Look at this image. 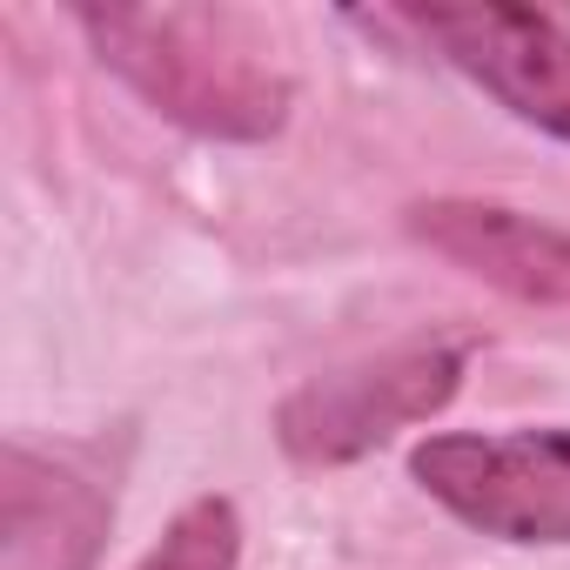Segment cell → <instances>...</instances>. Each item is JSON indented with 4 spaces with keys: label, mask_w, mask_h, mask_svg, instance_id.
<instances>
[{
    "label": "cell",
    "mask_w": 570,
    "mask_h": 570,
    "mask_svg": "<svg viewBox=\"0 0 570 570\" xmlns=\"http://www.w3.org/2000/svg\"><path fill=\"white\" fill-rule=\"evenodd\" d=\"M470 343L456 336H410L370 363L330 370L316 383H303L289 403L275 410V443L296 463L323 470V463H356L376 443H390L410 423H430L436 410H450L456 383H463Z\"/></svg>",
    "instance_id": "7a4b0ae2"
},
{
    "label": "cell",
    "mask_w": 570,
    "mask_h": 570,
    "mask_svg": "<svg viewBox=\"0 0 570 570\" xmlns=\"http://www.w3.org/2000/svg\"><path fill=\"white\" fill-rule=\"evenodd\" d=\"M235 550H242L235 503L228 497H195L135 570H235Z\"/></svg>",
    "instance_id": "52a82bcc"
},
{
    "label": "cell",
    "mask_w": 570,
    "mask_h": 570,
    "mask_svg": "<svg viewBox=\"0 0 570 570\" xmlns=\"http://www.w3.org/2000/svg\"><path fill=\"white\" fill-rule=\"evenodd\" d=\"M115 523V483L75 450H0V570H95Z\"/></svg>",
    "instance_id": "5b68a950"
},
{
    "label": "cell",
    "mask_w": 570,
    "mask_h": 570,
    "mask_svg": "<svg viewBox=\"0 0 570 570\" xmlns=\"http://www.w3.org/2000/svg\"><path fill=\"white\" fill-rule=\"evenodd\" d=\"M75 21L155 115L208 141H268L289 121L275 35L242 8H81Z\"/></svg>",
    "instance_id": "6da1fadb"
},
{
    "label": "cell",
    "mask_w": 570,
    "mask_h": 570,
    "mask_svg": "<svg viewBox=\"0 0 570 570\" xmlns=\"http://www.w3.org/2000/svg\"><path fill=\"white\" fill-rule=\"evenodd\" d=\"M416 483L483 537L570 543V430L430 436L410 456Z\"/></svg>",
    "instance_id": "3957f363"
},
{
    "label": "cell",
    "mask_w": 570,
    "mask_h": 570,
    "mask_svg": "<svg viewBox=\"0 0 570 570\" xmlns=\"http://www.w3.org/2000/svg\"><path fill=\"white\" fill-rule=\"evenodd\" d=\"M450 68L483 81L517 121L570 141V28L537 8H403Z\"/></svg>",
    "instance_id": "277c9868"
},
{
    "label": "cell",
    "mask_w": 570,
    "mask_h": 570,
    "mask_svg": "<svg viewBox=\"0 0 570 570\" xmlns=\"http://www.w3.org/2000/svg\"><path fill=\"white\" fill-rule=\"evenodd\" d=\"M410 235L517 303L570 309V228H550L490 202H423L410 208Z\"/></svg>",
    "instance_id": "8992f818"
}]
</instances>
